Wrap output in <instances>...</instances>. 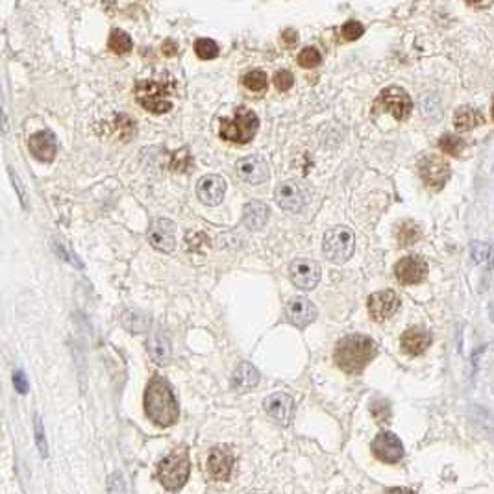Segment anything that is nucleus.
<instances>
[{"mask_svg":"<svg viewBox=\"0 0 494 494\" xmlns=\"http://www.w3.org/2000/svg\"><path fill=\"white\" fill-rule=\"evenodd\" d=\"M236 170L237 176L250 186H259V183L269 180V167H267L263 158H259V156H250V158L239 160L236 165Z\"/></svg>","mask_w":494,"mask_h":494,"instance_id":"obj_17","label":"nucleus"},{"mask_svg":"<svg viewBox=\"0 0 494 494\" xmlns=\"http://www.w3.org/2000/svg\"><path fill=\"white\" fill-rule=\"evenodd\" d=\"M356 248V237L352 233V230L345 228V226H337L326 231L324 242H322V252L326 254V258L335 265L346 263L352 258Z\"/></svg>","mask_w":494,"mask_h":494,"instance_id":"obj_6","label":"nucleus"},{"mask_svg":"<svg viewBox=\"0 0 494 494\" xmlns=\"http://www.w3.org/2000/svg\"><path fill=\"white\" fill-rule=\"evenodd\" d=\"M145 413L160 428H169L178 422L180 407L170 385L165 379L154 378L145 390Z\"/></svg>","mask_w":494,"mask_h":494,"instance_id":"obj_1","label":"nucleus"},{"mask_svg":"<svg viewBox=\"0 0 494 494\" xmlns=\"http://www.w3.org/2000/svg\"><path fill=\"white\" fill-rule=\"evenodd\" d=\"M11 174V180H13V186L17 187V191H19V197H21V202L22 206L26 208V195H24V189H22L21 181H19V178H17V174H13V170H10Z\"/></svg>","mask_w":494,"mask_h":494,"instance_id":"obj_40","label":"nucleus"},{"mask_svg":"<svg viewBox=\"0 0 494 494\" xmlns=\"http://www.w3.org/2000/svg\"><path fill=\"white\" fill-rule=\"evenodd\" d=\"M269 220V208L261 202H250L242 209V222L250 230H261Z\"/></svg>","mask_w":494,"mask_h":494,"instance_id":"obj_23","label":"nucleus"},{"mask_svg":"<svg viewBox=\"0 0 494 494\" xmlns=\"http://www.w3.org/2000/svg\"><path fill=\"white\" fill-rule=\"evenodd\" d=\"M108 44H110L111 52H115V54L119 56L128 54V52L132 50V39H130V35H128L126 32H122V30H119V28L111 30Z\"/></svg>","mask_w":494,"mask_h":494,"instance_id":"obj_27","label":"nucleus"},{"mask_svg":"<svg viewBox=\"0 0 494 494\" xmlns=\"http://www.w3.org/2000/svg\"><path fill=\"white\" fill-rule=\"evenodd\" d=\"M439 149L445 152V154L448 156H461V152L465 150V143H463L461 138H457V135H450V133H446V135H443V138L439 139Z\"/></svg>","mask_w":494,"mask_h":494,"instance_id":"obj_29","label":"nucleus"},{"mask_svg":"<svg viewBox=\"0 0 494 494\" xmlns=\"http://www.w3.org/2000/svg\"><path fill=\"white\" fill-rule=\"evenodd\" d=\"M242 83H245V88L250 89V91H263V89H267V85H269V78H267V74H265L263 71H250L248 74H245V78H242Z\"/></svg>","mask_w":494,"mask_h":494,"instance_id":"obj_31","label":"nucleus"},{"mask_svg":"<svg viewBox=\"0 0 494 494\" xmlns=\"http://www.w3.org/2000/svg\"><path fill=\"white\" fill-rule=\"evenodd\" d=\"M189 165V154H187V149L180 150V152H174L172 156V170H183Z\"/></svg>","mask_w":494,"mask_h":494,"instance_id":"obj_38","label":"nucleus"},{"mask_svg":"<svg viewBox=\"0 0 494 494\" xmlns=\"http://www.w3.org/2000/svg\"><path fill=\"white\" fill-rule=\"evenodd\" d=\"M376 108L381 111H387L395 117L396 121H406L407 117L411 115L413 102L411 97L404 91L402 88H387L379 93L378 100H376Z\"/></svg>","mask_w":494,"mask_h":494,"instance_id":"obj_7","label":"nucleus"},{"mask_svg":"<svg viewBox=\"0 0 494 494\" xmlns=\"http://www.w3.org/2000/svg\"><path fill=\"white\" fill-rule=\"evenodd\" d=\"M363 32H365V28H363L361 22L357 21H348L345 26L340 28V33L346 41H356V39L361 38Z\"/></svg>","mask_w":494,"mask_h":494,"instance_id":"obj_34","label":"nucleus"},{"mask_svg":"<svg viewBox=\"0 0 494 494\" xmlns=\"http://www.w3.org/2000/svg\"><path fill=\"white\" fill-rule=\"evenodd\" d=\"M396 239L400 247H411L420 239V228L413 220H404L396 228Z\"/></svg>","mask_w":494,"mask_h":494,"instance_id":"obj_26","label":"nucleus"},{"mask_svg":"<svg viewBox=\"0 0 494 494\" xmlns=\"http://www.w3.org/2000/svg\"><path fill=\"white\" fill-rule=\"evenodd\" d=\"M289 276L298 289L311 291L320 281V267L317 261H311V259H297L289 267Z\"/></svg>","mask_w":494,"mask_h":494,"instance_id":"obj_11","label":"nucleus"},{"mask_svg":"<svg viewBox=\"0 0 494 494\" xmlns=\"http://www.w3.org/2000/svg\"><path fill=\"white\" fill-rule=\"evenodd\" d=\"M35 441H38V446H39V452H41V456L47 457V441H44L43 424H41V418H39V415H35Z\"/></svg>","mask_w":494,"mask_h":494,"instance_id":"obj_36","label":"nucleus"},{"mask_svg":"<svg viewBox=\"0 0 494 494\" xmlns=\"http://www.w3.org/2000/svg\"><path fill=\"white\" fill-rule=\"evenodd\" d=\"M378 354V346L367 335H346L334 352L337 367L346 374H359Z\"/></svg>","mask_w":494,"mask_h":494,"instance_id":"obj_2","label":"nucleus"},{"mask_svg":"<svg viewBox=\"0 0 494 494\" xmlns=\"http://www.w3.org/2000/svg\"><path fill=\"white\" fill-rule=\"evenodd\" d=\"M418 174L428 187L441 189L450 178V165L439 154H426L418 161Z\"/></svg>","mask_w":494,"mask_h":494,"instance_id":"obj_9","label":"nucleus"},{"mask_svg":"<svg viewBox=\"0 0 494 494\" xmlns=\"http://www.w3.org/2000/svg\"><path fill=\"white\" fill-rule=\"evenodd\" d=\"M28 149H30L35 160L44 161V163L54 161L56 152H58V143H56L54 133L49 132V130L35 132L28 139Z\"/></svg>","mask_w":494,"mask_h":494,"instance_id":"obj_18","label":"nucleus"},{"mask_svg":"<svg viewBox=\"0 0 494 494\" xmlns=\"http://www.w3.org/2000/svg\"><path fill=\"white\" fill-rule=\"evenodd\" d=\"M122 324H124L126 329L133 331V334H141L149 326V319L143 317V315L135 313V311H126V313L122 315Z\"/></svg>","mask_w":494,"mask_h":494,"instance_id":"obj_30","label":"nucleus"},{"mask_svg":"<svg viewBox=\"0 0 494 494\" xmlns=\"http://www.w3.org/2000/svg\"><path fill=\"white\" fill-rule=\"evenodd\" d=\"M491 113H493V121H494V104H493V110H491Z\"/></svg>","mask_w":494,"mask_h":494,"instance_id":"obj_45","label":"nucleus"},{"mask_svg":"<svg viewBox=\"0 0 494 494\" xmlns=\"http://www.w3.org/2000/svg\"><path fill=\"white\" fill-rule=\"evenodd\" d=\"M276 202L281 209L298 213L302 211L309 202V189L304 186L302 181H283L276 187Z\"/></svg>","mask_w":494,"mask_h":494,"instance_id":"obj_8","label":"nucleus"},{"mask_svg":"<svg viewBox=\"0 0 494 494\" xmlns=\"http://www.w3.org/2000/svg\"><path fill=\"white\" fill-rule=\"evenodd\" d=\"M467 2L472 6H478V8H484V6H489L491 2H494V0H467Z\"/></svg>","mask_w":494,"mask_h":494,"instance_id":"obj_43","label":"nucleus"},{"mask_svg":"<svg viewBox=\"0 0 494 494\" xmlns=\"http://www.w3.org/2000/svg\"><path fill=\"white\" fill-rule=\"evenodd\" d=\"M395 276L404 286H415L428 276V263L420 256H406L395 265Z\"/></svg>","mask_w":494,"mask_h":494,"instance_id":"obj_10","label":"nucleus"},{"mask_svg":"<svg viewBox=\"0 0 494 494\" xmlns=\"http://www.w3.org/2000/svg\"><path fill=\"white\" fill-rule=\"evenodd\" d=\"M286 317L293 326L302 329L317 319V308L308 297H295L287 302Z\"/></svg>","mask_w":494,"mask_h":494,"instance_id":"obj_15","label":"nucleus"},{"mask_svg":"<svg viewBox=\"0 0 494 494\" xmlns=\"http://www.w3.org/2000/svg\"><path fill=\"white\" fill-rule=\"evenodd\" d=\"M320 61H322V56H320V52L315 47H308V49H304L298 54V63L304 69H313V67L320 65Z\"/></svg>","mask_w":494,"mask_h":494,"instance_id":"obj_33","label":"nucleus"},{"mask_svg":"<svg viewBox=\"0 0 494 494\" xmlns=\"http://www.w3.org/2000/svg\"><path fill=\"white\" fill-rule=\"evenodd\" d=\"M13 385H15V389L21 393V395H26L28 389H30V384H28L26 376L21 372V370H17L15 374H13Z\"/></svg>","mask_w":494,"mask_h":494,"instance_id":"obj_39","label":"nucleus"},{"mask_svg":"<svg viewBox=\"0 0 494 494\" xmlns=\"http://www.w3.org/2000/svg\"><path fill=\"white\" fill-rule=\"evenodd\" d=\"M281 39L286 41L287 47H293V44H295L298 41V35H297V32H293V30H287V32L283 33V35H281Z\"/></svg>","mask_w":494,"mask_h":494,"instance_id":"obj_41","label":"nucleus"},{"mask_svg":"<svg viewBox=\"0 0 494 494\" xmlns=\"http://www.w3.org/2000/svg\"><path fill=\"white\" fill-rule=\"evenodd\" d=\"M295 83V76L289 71H278L274 74V85L278 91H289Z\"/></svg>","mask_w":494,"mask_h":494,"instance_id":"obj_35","label":"nucleus"},{"mask_svg":"<svg viewBox=\"0 0 494 494\" xmlns=\"http://www.w3.org/2000/svg\"><path fill=\"white\" fill-rule=\"evenodd\" d=\"M374 456L384 463H398L404 457V445L402 441L390 431H381L372 441Z\"/></svg>","mask_w":494,"mask_h":494,"instance_id":"obj_14","label":"nucleus"},{"mask_svg":"<svg viewBox=\"0 0 494 494\" xmlns=\"http://www.w3.org/2000/svg\"><path fill=\"white\" fill-rule=\"evenodd\" d=\"M233 468V454L228 448H213L208 457V472L215 481H226Z\"/></svg>","mask_w":494,"mask_h":494,"instance_id":"obj_20","label":"nucleus"},{"mask_svg":"<svg viewBox=\"0 0 494 494\" xmlns=\"http://www.w3.org/2000/svg\"><path fill=\"white\" fill-rule=\"evenodd\" d=\"M195 52L200 60H215L219 56V44L213 39H198L195 44Z\"/></svg>","mask_w":494,"mask_h":494,"instance_id":"obj_32","label":"nucleus"},{"mask_svg":"<svg viewBox=\"0 0 494 494\" xmlns=\"http://www.w3.org/2000/svg\"><path fill=\"white\" fill-rule=\"evenodd\" d=\"M470 256L476 263L479 265H491L494 263V247L489 242L474 241L470 245Z\"/></svg>","mask_w":494,"mask_h":494,"instance_id":"obj_28","label":"nucleus"},{"mask_svg":"<svg viewBox=\"0 0 494 494\" xmlns=\"http://www.w3.org/2000/svg\"><path fill=\"white\" fill-rule=\"evenodd\" d=\"M259 384V372L258 368L252 367L250 363L242 361L237 365L236 372L231 376V387L237 393H247V390L254 389Z\"/></svg>","mask_w":494,"mask_h":494,"instance_id":"obj_22","label":"nucleus"},{"mask_svg":"<svg viewBox=\"0 0 494 494\" xmlns=\"http://www.w3.org/2000/svg\"><path fill=\"white\" fill-rule=\"evenodd\" d=\"M263 407L265 411L269 413L270 417L281 426H289L293 417H295V402L286 393H274L269 398H265Z\"/></svg>","mask_w":494,"mask_h":494,"instance_id":"obj_16","label":"nucleus"},{"mask_svg":"<svg viewBox=\"0 0 494 494\" xmlns=\"http://www.w3.org/2000/svg\"><path fill=\"white\" fill-rule=\"evenodd\" d=\"M147 346H149L150 356H152V359H154L156 363H160V365L169 363L170 343L167 337H163V335H152L149 343H147Z\"/></svg>","mask_w":494,"mask_h":494,"instance_id":"obj_25","label":"nucleus"},{"mask_svg":"<svg viewBox=\"0 0 494 494\" xmlns=\"http://www.w3.org/2000/svg\"><path fill=\"white\" fill-rule=\"evenodd\" d=\"M454 124H456L459 132H468V130H472V128L481 126V124H484V117H481L479 111L474 110V108L465 106V108H459V110L456 111Z\"/></svg>","mask_w":494,"mask_h":494,"instance_id":"obj_24","label":"nucleus"},{"mask_svg":"<svg viewBox=\"0 0 494 494\" xmlns=\"http://www.w3.org/2000/svg\"><path fill=\"white\" fill-rule=\"evenodd\" d=\"M149 241L150 245L160 250V252L169 254L176 248V224L172 220L156 219L149 228Z\"/></svg>","mask_w":494,"mask_h":494,"instance_id":"obj_12","label":"nucleus"},{"mask_svg":"<svg viewBox=\"0 0 494 494\" xmlns=\"http://www.w3.org/2000/svg\"><path fill=\"white\" fill-rule=\"evenodd\" d=\"M431 345V334L424 328H409L402 335V348L409 356H420Z\"/></svg>","mask_w":494,"mask_h":494,"instance_id":"obj_21","label":"nucleus"},{"mask_svg":"<svg viewBox=\"0 0 494 494\" xmlns=\"http://www.w3.org/2000/svg\"><path fill=\"white\" fill-rule=\"evenodd\" d=\"M258 128V115L252 110H248V108H239L231 119H222L220 121V138L230 141V143L247 145L256 138Z\"/></svg>","mask_w":494,"mask_h":494,"instance_id":"obj_3","label":"nucleus"},{"mask_svg":"<svg viewBox=\"0 0 494 494\" xmlns=\"http://www.w3.org/2000/svg\"><path fill=\"white\" fill-rule=\"evenodd\" d=\"M372 415L378 418L379 422H385L390 417V407L387 402H376L372 406Z\"/></svg>","mask_w":494,"mask_h":494,"instance_id":"obj_37","label":"nucleus"},{"mask_svg":"<svg viewBox=\"0 0 494 494\" xmlns=\"http://www.w3.org/2000/svg\"><path fill=\"white\" fill-rule=\"evenodd\" d=\"M135 99L147 111L152 113H167L172 110V100H170V89L156 80H141L135 85Z\"/></svg>","mask_w":494,"mask_h":494,"instance_id":"obj_5","label":"nucleus"},{"mask_svg":"<svg viewBox=\"0 0 494 494\" xmlns=\"http://www.w3.org/2000/svg\"><path fill=\"white\" fill-rule=\"evenodd\" d=\"M176 50H178V47H176L172 41H165V44H163V54H167V56H172V54H176Z\"/></svg>","mask_w":494,"mask_h":494,"instance_id":"obj_42","label":"nucleus"},{"mask_svg":"<svg viewBox=\"0 0 494 494\" xmlns=\"http://www.w3.org/2000/svg\"><path fill=\"white\" fill-rule=\"evenodd\" d=\"M491 320L494 322V302H493V306H491Z\"/></svg>","mask_w":494,"mask_h":494,"instance_id":"obj_44","label":"nucleus"},{"mask_svg":"<svg viewBox=\"0 0 494 494\" xmlns=\"http://www.w3.org/2000/svg\"><path fill=\"white\" fill-rule=\"evenodd\" d=\"M400 308V298L395 291H379L370 295L368 298V313L376 322L389 319Z\"/></svg>","mask_w":494,"mask_h":494,"instance_id":"obj_13","label":"nucleus"},{"mask_svg":"<svg viewBox=\"0 0 494 494\" xmlns=\"http://www.w3.org/2000/svg\"><path fill=\"white\" fill-rule=\"evenodd\" d=\"M226 192V181L224 178H220L217 174L204 176L202 180L198 181L197 195L200 198V202L206 206H219L222 202V197Z\"/></svg>","mask_w":494,"mask_h":494,"instance_id":"obj_19","label":"nucleus"},{"mask_svg":"<svg viewBox=\"0 0 494 494\" xmlns=\"http://www.w3.org/2000/svg\"><path fill=\"white\" fill-rule=\"evenodd\" d=\"M191 470L187 450H176L167 456L158 467V478L167 491H178L186 485Z\"/></svg>","mask_w":494,"mask_h":494,"instance_id":"obj_4","label":"nucleus"}]
</instances>
